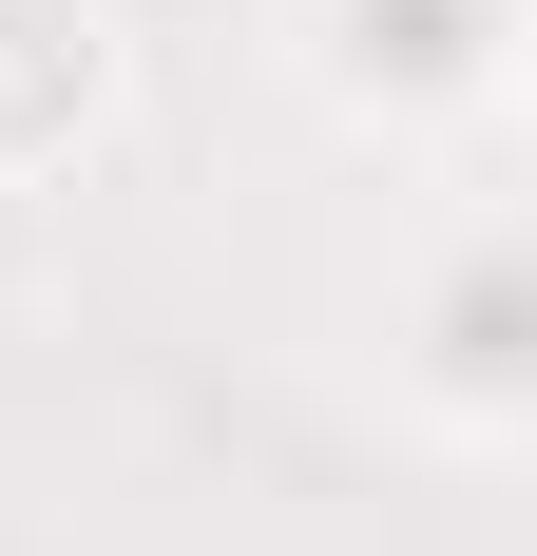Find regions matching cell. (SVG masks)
Masks as SVG:
<instances>
[{
  "label": "cell",
  "mask_w": 537,
  "mask_h": 556,
  "mask_svg": "<svg viewBox=\"0 0 537 556\" xmlns=\"http://www.w3.org/2000/svg\"><path fill=\"white\" fill-rule=\"evenodd\" d=\"M58 77H77V58H58V20H39V0H0V135H20V115H58Z\"/></svg>",
  "instance_id": "obj_1"
}]
</instances>
